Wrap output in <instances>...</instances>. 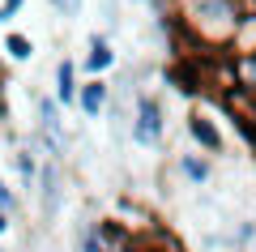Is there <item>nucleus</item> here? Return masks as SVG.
<instances>
[{
    "mask_svg": "<svg viewBox=\"0 0 256 252\" xmlns=\"http://www.w3.org/2000/svg\"><path fill=\"white\" fill-rule=\"evenodd\" d=\"M175 13V26L201 47H235L239 26L248 22V0H166Z\"/></svg>",
    "mask_w": 256,
    "mask_h": 252,
    "instance_id": "obj_1",
    "label": "nucleus"
},
{
    "mask_svg": "<svg viewBox=\"0 0 256 252\" xmlns=\"http://www.w3.org/2000/svg\"><path fill=\"white\" fill-rule=\"evenodd\" d=\"M128 137H132L141 150H158V145H162L166 111H162V99H158V94H146V90L132 94V124H128Z\"/></svg>",
    "mask_w": 256,
    "mask_h": 252,
    "instance_id": "obj_2",
    "label": "nucleus"
},
{
    "mask_svg": "<svg viewBox=\"0 0 256 252\" xmlns=\"http://www.w3.org/2000/svg\"><path fill=\"white\" fill-rule=\"evenodd\" d=\"M34 192H38V209H43V222H52V218L60 214V205H64V162H60V158H43Z\"/></svg>",
    "mask_w": 256,
    "mask_h": 252,
    "instance_id": "obj_3",
    "label": "nucleus"
},
{
    "mask_svg": "<svg viewBox=\"0 0 256 252\" xmlns=\"http://www.w3.org/2000/svg\"><path fill=\"white\" fill-rule=\"evenodd\" d=\"M86 47H90V52L82 56V73L86 77H102V73L116 69V47H111L107 30H94V35L86 39Z\"/></svg>",
    "mask_w": 256,
    "mask_h": 252,
    "instance_id": "obj_4",
    "label": "nucleus"
},
{
    "mask_svg": "<svg viewBox=\"0 0 256 252\" xmlns=\"http://www.w3.org/2000/svg\"><path fill=\"white\" fill-rule=\"evenodd\" d=\"M184 133L196 141V150H205V154H222L226 150V141H222V133H218V124H214L205 111H188V120H184Z\"/></svg>",
    "mask_w": 256,
    "mask_h": 252,
    "instance_id": "obj_5",
    "label": "nucleus"
},
{
    "mask_svg": "<svg viewBox=\"0 0 256 252\" xmlns=\"http://www.w3.org/2000/svg\"><path fill=\"white\" fill-rule=\"evenodd\" d=\"M107 107H111V86L102 77H86L82 90H77V111H82L86 120H98Z\"/></svg>",
    "mask_w": 256,
    "mask_h": 252,
    "instance_id": "obj_6",
    "label": "nucleus"
},
{
    "mask_svg": "<svg viewBox=\"0 0 256 252\" xmlns=\"http://www.w3.org/2000/svg\"><path fill=\"white\" fill-rule=\"evenodd\" d=\"M175 171H180L188 184L205 188V184L214 180V162L205 158V150H180V154H175Z\"/></svg>",
    "mask_w": 256,
    "mask_h": 252,
    "instance_id": "obj_7",
    "label": "nucleus"
},
{
    "mask_svg": "<svg viewBox=\"0 0 256 252\" xmlns=\"http://www.w3.org/2000/svg\"><path fill=\"white\" fill-rule=\"evenodd\" d=\"M52 86H56V99L64 103V107H77V90H82V81H77V60H68L64 56L60 64H56V77H52Z\"/></svg>",
    "mask_w": 256,
    "mask_h": 252,
    "instance_id": "obj_8",
    "label": "nucleus"
},
{
    "mask_svg": "<svg viewBox=\"0 0 256 252\" xmlns=\"http://www.w3.org/2000/svg\"><path fill=\"white\" fill-rule=\"evenodd\" d=\"M34 111H38V128L68 137V124H64V103L56 99V94H38V99H34Z\"/></svg>",
    "mask_w": 256,
    "mask_h": 252,
    "instance_id": "obj_9",
    "label": "nucleus"
},
{
    "mask_svg": "<svg viewBox=\"0 0 256 252\" xmlns=\"http://www.w3.org/2000/svg\"><path fill=\"white\" fill-rule=\"evenodd\" d=\"M235 56V86H244L256 99V47H230Z\"/></svg>",
    "mask_w": 256,
    "mask_h": 252,
    "instance_id": "obj_10",
    "label": "nucleus"
},
{
    "mask_svg": "<svg viewBox=\"0 0 256 252\" xmlns=\"http://www.w3.org/2000/svg\"><path fill=\"white\" fill-rule=\"evenodd\" d=\"M13 167H18V180H22V188H34L38 184V167H43V158L34 154V145H22V150H13Z\"/></svg>",
    "mask_w": 256,
    "mask_h": 252,
    "instance_id": "obj_11",
    "label": "nucleus"
},
{
    "mask_svg": "<svg viewBox=\"0 0 256 252\" xmlns=\"http://www.w3.org/2000/svg\"><path fill=\"white\" fill-rule=\"evenodd\" d=\"M77 252H116V248L107 243V235L98 231V218L77 222Z\"/></svg>",
    "mask_w": 256,
    "mask_h": 252,
    "instance_id": "obj_12",
    "label": "nucleus"
},
{
    "mask_svg": "<svg viewBox=\"0 0 256 252\" xmlns=\"http://www.w3.org/2000/svg\"><path fill=\"white\" fill-rule=\"evenodd\" d=\"M4 56H9L13 64H30V60H34V43H30V35L9 30V35H4Z\"/></svg>",
    "mask_w": 256,
    "mask_h": 252,
    "instance_id": "obj_13",
    "label": "nucleus"
},
{
    "mask_svg": "<svg viewBox=\"0 0 256 252\" xmlns=\"http://www.w3.org/2000/svg\"><path fill=\"white\" fill-rule=\"evenodd\" d=\"M0 209H4V214H13V218L22 214V197H18V188H9L4 180H0Z\"/></svg>",
    "mask_w": 256,
    "mask_h": 252,
    "instance_id": "obj_14",
    "label": "nucleus"
},
{
    "mask_svg": "<svg viewBox=\"0 0 256 252\" xmlns=\"http://www.w3.org/2000/svg\"><path fill=\"white\" fill-rule=\"evenodd\" d=\"M252 239H256V222L248 218V222H239V226H235V235H230L226 243H230V248H248Z\"/></svg>",
    "mask_w": 256,
    "mask_h": 252,
    "instance_id": "obj_15",
    "label": "nucleus"
},
{
    "mask_svg": "<svg viewBox=\"0 0 256 252\" xmlns=\"http://www.w3.org/2000/svg\"><path fill=\"white\" fill-rule=\"evenodd\" d=\"M47 9H56L60 18H82L86 0H47Z\"/></svg>",
    "mask_w": 256,
    "mask_h": 252,
    "instance_id": "obj_16",
    "label": "nucleus"
},
{
    "mask_svg": "<svg viewBox=\"0 0 256 252\" xmlns=\"http://www.w3.org/2000/svg\"><path fill=\"white\" fill-rule=\"evenodd\" d=\"M22 9H26V0H0V26H9Z\"/></svg>",
    "mask_w": 256,
    "mask_h": 252,
    "instance_id": "obj_17",
    "label": "nucleus"
},
{
    "mask_svg": "<svg viewBox=\"0 0 256 252\" xmlns=\"http://www.w3.org/2000/svg\"><path fill=\"white\" fill-rule=\"evenodd\" d=\"M102 22H107V26L120 22V0H102Z\"/></svg>",
    "mask_w": 256,
    "mask_h": 252,
    "instance_id": "obj_18",
    "label": "nucleus"
},
{
    "mask_svg": "<svg viewBox=\"0 0 256 252\" xmlns=\"http://www.w3.org/2000/svg\"><path fill=\"white\" fill-rule=\"evenodd\" d=\"M9 226H13V214H4V209H0V235L9 231Z\"/></svg>",
    "mask_w": 256,
    "mask_h": 252,
    "instance_id": "obj_19",
    "label": "nucleus"
},
{
    "mask_svg": "<svg viewBox=\"0 0 256 252\" xmlns=\"http://www.w3.org/2000/svg\"><path fill=\"white\" fill-rule=\"evenodd\" d=\"M137 5H158V0H137Z\"/></svg>",
    "mask_w": 256,
    "mask_h": 252,
    "instance_id": "obj_20",
    "label": "nucleus"
},
{
    "mask_svg": "<svg viewBox=\"0 0 256 252\" xmlns=\"http://www.w3.org/2000/svg\"><path fill=\"white\" fill-rule=\"evenodd\" d=\"M248 5H252V13H256V0H248Z\"/></svg>",
    "mask_w": 256,
    "mask_h": 252,
    "instance_id": "obj_21",
    "label": "nucleus"
},
{
    "mask_svg": "<svg viewBox=\"0 0 256 252\" xmlns=\"http://www.w3.org/2000/svg\"><path fill=\"white\" fill-rule=\"evenodd\" d=\"M252 145H256V133H252Z\"/></svg>",
    "mask_w": 256,
    "mask_h": 252,
    "instance_id": "obj_22",
    "label": "nucleus"
},
{
    "mask_svg": "<svg viewBox=\"0 0 256 252\" xmlns=\"http://www.w3.org/2000/svg\"><path fill=\"white\" fill-rule=\"evenodd\" d=\"M0 252H4V248H0Z\"/></svg>",
    "mask_w": 256,
    "mask_h": 252,
    "instance_id": "obj_23",
    "label": "nucleus"
}]
</instances>
